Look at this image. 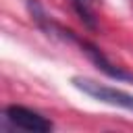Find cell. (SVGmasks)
<instances>
[{"label":"cell","mask_w":133,"mask_h":133,"mask_svg":"<svg viewBox=\"0 0 133 133\" xmlns=\"http://www.w3.org/2000/svg\"><path fill=\"white\" fill-rule=\"evenodd\" d=\"M73 6L77 10L79 19L89 29H96V19H94V12H91V0H73Z\"/></svg>","instance_id":"277c9868"},{"label":"cell","mask_w":133,"mask_h":133,"mask_svg":"<svg viewBox=\"0 0 133 133\" xmlns=\"http://www.w3.org/2000/svg\"><path fill=\"white\" fill-rule=\"evenodd\" d=\"M4 118L12 127L23 129V131H31V133H46V131H52L54 129V125L46 116L29 110L25 106H17V104L4 108Z\"/></svg>","instance_id":"7a4b0ae2"},{"label":"cell","mask_w":133,"mask_h":133,"mask_svg":"<svg viewBox=\"0 0 133 133\" xmlns=\"http://www.w3.org/2000/svg\"><path fill=\"white\" fill-rule=\"evenodd\" d=\"M79 46H81V50L87 54V58H89L104 75H108L110 79H116V81H131V83H133V73H129V71L116 66V64H112V62L104 56V52H102L100 48H96L94 44H89V42H85V39H79Z\"/></svg>","instance_id":"3957f363"},{"label":"cell","mask_w":133,"mask_h":133,"mask_svg":"<svg viewBox=\"0 0 133 133\" xmlns=\"http://www.w3.org/2000/svg\"><path fill=\"white\" fill-rule=\"evenodd\" d=\"M71 83L77 89H81L83 94L96 98L98 102H104V104H110V106H118V108H125V110L133 112V96L127 94V91H123V89L98 83V81L87 79V77H73Z\"/></svg>","instance_id":"6da1fadb"}]
</instances>
